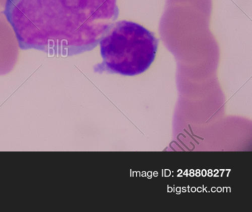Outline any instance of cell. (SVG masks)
Wrapping results in <instances>:
<instances>
[{
  "label": "cell",
  "mask_w": 252,
  "mask_h": 212,
  "mask_svg": "<svg viewBox=\"0 0 252 212\" xmlns=\"http://www.w3.org/2000/svg\"><path fill=\"white\" fill-rule=\"evenodd\" d=\"M4 14L20 49L67 57L96 48L119 8L117 0H6Z\"/></svg>",
  "instance_id": "1"
},
{
  "label": "cell",
  "mask_w": 252,
  "mask_h": 212,
  "mask_svg": "<svg viewBox=\"0 0 252 212\" xmlns=\"http://www.w3.org/2000/svg\"><path fill=\"white\" fill-rule=\"evenodd\" d=\"M159 40L153 32L134 22L119 21L99 42L102 62L95 73L134 76L148 70L156 59Z\"/></svg>",
  "instance_id": "2"
}]
</instances>
